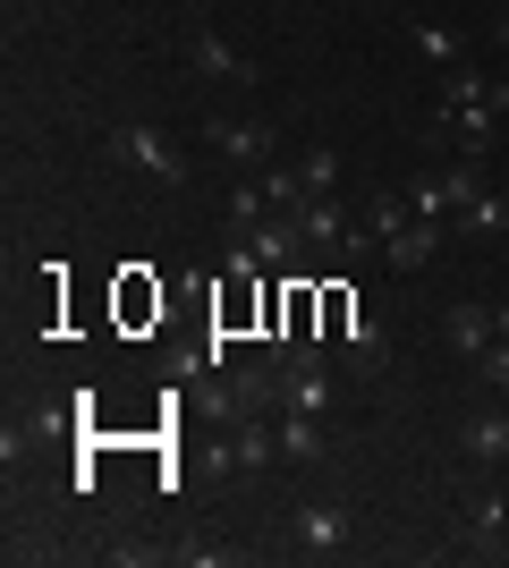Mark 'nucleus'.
Masks as SVG:
<instances>
[{"label":"nucleus","instance_id":"15","mask_svg":"<svg viewBox=\"0 0 509 568\" xmlns=\"http://www.w3.org/2000/svg\"><path fill=\"white\" fill-rule=\"evenodd\" d=\"M297 179H306V195H339V153L332 144H306V153H297Z\"/></svg>","mask_w":509,"mask_h":568},{"label":"nucleus","instance_id":"8","mask_svg":"<svg viewBox=\"0 0 509 568\" xmlns=\"http://www.w3.org/2000/svg\"><path fill=\"white\" fill-rule=\"evenodd\" d=\"M441 339H450L459 356H485L492 339H501V323H492V297H459V306L441 314Z\"/></svg>","mask_w":509,"mask_h":568},{"label":"nucleus","instance_id":"13","mask_svg":"<svg viewBox=\"0 0 509 568\" xmlns=\"http://www.w3.org/2000/svg\"><path fill=\"white\" fill-rule=\"evenodd\" d=\"M459 535H467L476 551H501V535H509V509H501V500H467Z\"/></svg>","mask_w":509,"mask_h":568},{"label":"nucleus","instance_id":"20","mask_svg":"<svg viewBox=\"0 0 509 568\" xmlns=\"http://www.w3.org/2000/svg\"><path fill=\"white\" fill-rule=\"evenodd\" d=\"M492 323H501V339H509V297H501V306H492Z\"/></svg>","mask_w":509,"mask_h":568},{"label":"nucleus","instance_id":"1","mask_svg":"<svg viewBox=\"0 0 509 568\" xmlns=\"http://www.w3.org/2000/svg\"><path fill=\"white\" fill-rule=\"evenodd\" d=\"M102 153L120 170H136V179H153V187H187V153H179V136H162V128H111Z\"/></svg>","mask_w":509,"mask_h":568},{"label":"nucleus","instance_id":"14","mask_svg":"<svg viewBox=\"0 0 509 568\" xmlns=\"http://www.w3.org/2000/svg\"><path fill=\"white\" fill-rule=\"evenodd\" d=\"M339 339H348V365H357V374H383V365H390V339H383V323H365V314H357V323H348Z\"/></svg>","mask_w":509,"mask_h":568},{"label":"nucleus","instance_id":"10","mask_svg":"<svg viewBox=\"0 0 509 568\" xmlns=\"http://www.w3.org/2000/svg\"><path fill=\"white\" fill-rule=\"evenodd\" d=\"M332 458V433H323V416H297V407H281V467H323Z\"/></svg>","mask_w":509,"mask_h":568},{"label":"nucleus","instance_id":"2","mask_svg":"<svg viewBox=\"0 0 509 568\" xmlns=\"http://www.w3.org/2000/svg\"><path fill=\"white\" fill-rule=\"evenodd\" d=\"M476 195H485V162H467V153H459L450 170H416V179H408L416 221H441V230H450V221H459Z\"/></svg>","mask_w":509,"mask_h":568},{"label":"nucleus","instance_id":"7","mask_svg":"<svg viewBox=\"0 0 509 568\" xmlns=\"http://www.w3.org/2000/svg\"><path fill=\"white\" fill-rule=\"evenodd\" d=\"M272 458H281V416H230V450H221V467H230V475H264Z\"/></svg>","mask_w":509,"mask_h":568},{"label":"nucleus","instance_id":"3","mask_svg":"<svg viewBox=\"0 0 509 568\" xmlns=\"http://www.w3.org/2000/svg\"><path fill=\"white\" fill-rule=\"evenodd\" d=\"M348 535H357V509H348L339 493H315V500H297V509H289V544L306 551V560H339Z\"/></svg>","mask_w":509,"mask_h":568},{"label":"nucleus","instance_id":"16","mask_svg":"<svg viewBox=\"0 0 509 568\" xmlns=\"http://www.w3.org/2000/svg\"><path fill=\"white\" fill-rule=\"evenodd\" d=\"M416 51H425V60H434V69H459V60H467V43H459V26H425V18H416Z\"/></svg>","mask_w":509,"mask_h":568},{"label":"nucleus","instance_id":"11","mask_svg":"<svg viewBox=\"0 0 509 568\" xmlns=\"http://www.w3.org/2000/svg\"><path fill=\"white\" fill-rule=\"evenodd\" d=\"M383 255H390V272H425L441 255V221H408L399 237H383Z\"/></svg>","mask_w":509,"mask_h":568},{"label":"nucleus","instance_id":"6","mask_svg":"<svg viewBox=\"0 0 509 568\" xmlns=\"http://www.w3.org/2000/svg\"><path fill=\"white\" fill-rule=\"evenodd\" d=\"M492 119H501V102H434V136H450L467 162H485L492 153Z\"/></svg>","mask_w":509,"mask_h":568},{"label":"nucleus","instance_id":"18","mask_svg":"<svg viewBox=\"0 0 509 568\" xmlns=\"http://www.w3.org/2000/svg\"><path fill=\"white\" fill-rule=\"evenodd\" d=\"M467 365H476V382H485L492 399H509V339H492L485 356H467Z\"/></svg>","mask_w":509,"mask_h":568},{"label":"nucleus","instance_id":"17","mask_svg":"<svg viewBox=\"0 0 509 568\" xmlns=\"http://www.w3.org/2000/svg\"><path fill=\"white\" fill-rule=\"evenodd\" d=\"M459 230H476V237H501L509 230V195H476V204H467V213H459Z\"/></svg>","mask_w":509,"mask_h":568},{"label":"nucleus","instance_id":"12","mask_svg":"<svg viewBox=\"0 0 509 568\" xmlns=\"http://www.w3.org/2000/svg\"><path fill=\"white\" fill-rule=\"evenodd\" d=\"M408 221H416L408 187H383V195H365V230H374V246H383V237H399Z\"/></svg>","mask_w":509,"mask_h":568},{"label":"nucleus","instance_id":"5","mask_svg":"<svg viewBox=\"0 0 509 568\" xmlns=\"http://www.w3.org/2000/svg\"><path fill=\"white\" fill-rule=\"evenodd\" d=\"M459 450L476 458V467H509V399L485 390V407H467L459 416Z\"/></svg>","mask_w":509,"mask_h":568},{"label":"nucleus","instance_id":"9","mask_svg":"<svg viewBox=\"0 0 509 568\" xmlns=\"http://www.w3.org/2000/svg\"><path fill=\"white\" fill-rule=\"evenodd\" d=\"M187 60H195L204 77H221V85H255V60H246L238 43H221L213 26H195V34H187Z\"/></svg>","mask_w":509,"mask_h":568},{"label":"nucleus","instance_id":"19","mask_svg":"<svg viewBox=\"0 0 509 568\" xmlns=\"http://www.w3.org/2000/svg\"><path fill=\"white\" fill-rule=\"evenodd\" d=\"M492 43H501V51H509V0H501V18H492Z\"/></svg>","mask_w":509,"mask_h":568},{"label":"nucleus","instance_id":"4","mask_svg":"<svg viewBox=\"0 0 509 568\" xmlns=\"http://www.w3.org/2000/svg\"><path fill=\"white\" fill-rule=\"evenodd\" d=\"M204 144H213L221 162H246V170L281 162V128L272 119H204Z\"/></svg>","mask_w":509,"mask_h":568}]
</instances>
